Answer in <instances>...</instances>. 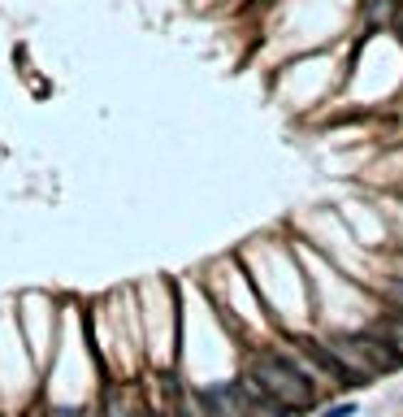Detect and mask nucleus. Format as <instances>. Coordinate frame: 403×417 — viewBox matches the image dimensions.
Instances as JSON below:
<instances>
[{
  "mask_svg": "<svg viewBox=\"0 0 403 417\" xmlns=\"http://www.w3.org/2000/svg\"><path fill=\"white\" fill-rule=\"evenodd\" d=\"M248 378L260 387V391H269L286 413H308L312 408V374L304 370L300 361H291V356H282V352H256L252 361H248Z\"/></svg>",
  "mask_w": 403,
  "mask_h": 417,
  "instance_id": "obj_1",
  "label": "nucleus"
},
{
  "mask_svg": "<svg viewBox=\"0 0 403 417\" xmlns=\"http://www.w3.org/2000/svg\"><path fill=\"white\" fill-rule=\"evenodd\" d=\"M300 352L312 361V370L321 374V378H334L338 387H360V378L347 370V365L338 361V352L330 348V343H317V339H300Z\"/></svg>",
  "mask_w": 403,
  "mask_h": 417,
  "instance_id": "obj_2",
  "label": "nucleus"
},
{
  "mask_svg": "<svg viewBox=\"0 0 403 417\" xmlns=\"http://www.w3.org/2000/svg\"><path fill=\"white\" fill-rule=\"evenodd\" d=\"M352 413H356V404H334L325 417H352Z\"/></svg>",
  "mask_w": 403,
  "mask_h": 417,
  "instance_id": "obj_4",
  "label": "nucleus"
},
{
  "mask_svg": "<svg viewBox=\"0 0 403 417\" xmlns=\"http://www.w3.org/2000/svg\"><path fill=\"white\" fill-rule=\"evenodd\" d=\"M373 335L386 339L394 352H403V313H386V318H377L373 322Z\"/></svg>",
  "mask_w": 403,
  "mask_h": 417,
  "instance_id": "obj_3",
  "label": "nucleus"
}]
</instances>
